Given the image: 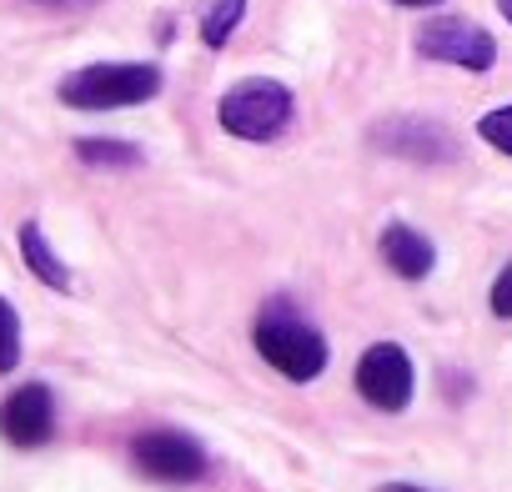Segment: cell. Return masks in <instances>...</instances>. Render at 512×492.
Listing matches in <instances>:
<instances>
[{"label":"cell","mask_w":512,"mask_h":492,"mask_svg":"<svg viewBox=\"0 0 512 492\" xmlns=\"http://www.w3.org/2000/svg\"><path fill=\"white\" fill-rule=\"evenodd\" d=\"M151 96H161V71L146 61H101L61 81V101L76 111H116V106H141Z\"/></svg>","instance_id":"1"},{"label":"cell","mask_w":512,"mask_h":492,"mask_svg":"<svg viewBox=\"0 0 512 492\" xmlns=\"http://www.w3.org/2000/svg\"><path fill=\"white\" fill-rule=\"evenodd\" d=\"M256 352H262L287 382H317L327 372V337L292 317L287 307H267L256 322Z\"/></svg>","instance_id":"2"},{"label":"cell","mask_w":512,"mask_h":492,"mask_svg":"<svg viewBox=\"0 0 512 492\" xmlns=\"http://www.w3.org/2000/svg\"><path fill=\"white\" fill-rule=\"evenodd\" d=\"M292 91L277 86V81H241L221 96L216 116H221V131L226 136H241V141H277L287 126H292Z\"/></svg>","instance_id":"3"},{"label":"cell","mask_w":512,"mask_h":492,"mask_svg":"<svg viewBox=\"0 0 512 492\" xmlns=\"http://www.w3.org/2000/svg\"><path fill=\"white\" fill-rule=\"evenodd\" d=\"M417 51H422L427 61H447V66H462V71H472V76L492 71V61H497V41H492L482 26L462 21V16H437V21H427V26L417 31Z\"/></svg>","instance_id":"4"},{"label":"cell","mask_w":512,"mask_h":492,"mask_svg":"<svg viewBox=\"0 0 512 492\" xmlns=\"http://www.w3.org/2000/svg\"><path fill=\"white\" fill-rule=\"evenodd\" d=\"M417 387V367L397 342H372L357 362V392L377 407V412H402L412 402Z\"/></svg>","instance_id":"5"},{"label":"cell","mask_w":512,"mask_h":492,"mask_svg":"<svg viewBox=\"0 0 512 492\" xmlns=\"http://www.w3.org/2000/svg\"><path fill=\"white\" fill-rule=\"evenodd\" d=\"M131 462L146 477H156V482H196V477H206V452L186 432H171V427L141 432L131 442Z\"/></svg>","instance_id":"6"},{"label":"cell","mask_w":512,"mask_h":492,"mask_svg":"<svg viewBox=\"0 0 512 492\" xmlns=\"http://www.w3.org/2000/svg\"><path fill=\"white\" fill-rule=\"evenodd\" d=\"M0 432H6V442H16V447H41V442H51V432H56L51 387H41V382L16 387L6 402H0Z\"/></svg>","instance_id":"7"},{"label":"cell","mask_w":512,"mask_h":492,"mask_svg":"<svg viewBox=\"0 0 512 492\" xmlns=\"http://www.w3.org/2000/svg\"><path fill=\"white\" fill-rule=\"evenodd\" d=\"M382 262L397 272V277H407V282H422L427 272H432V262H437V246L417 231V226H402V221H392L387 231H382Z\"/></svg>","instance_id":"8"},{"label":"cell","mask_w":512,"mask_h":492,"mask_svg":"<svg viewBox=\"0 0 512 492\" xmlns=\"http://www.w3.org/2000/svg\"><path fill=\"white\" fill-rule=\"evenodd\" d=\"M21 257H26V267L51 287V292H71V272H66V262L46 246V231L36 226V221H26L21 226Z\"/></svg>","instance_id":"9"},{"label":"cell","mask_w":512,"mask_h":492,"mask_svg":"<svg viewBox=\"0 0 512 492\" xmlns=\"http://www.w3.org/2000/svg\"><path fill=\"white\" fill-rule=\"evenodd\" d=\"M241 16H246V0H216V6L206 11V21H201V41L206 46H226L231 31L241 26Z\"/></svg>","instance_id":"10"},{"label":"cell","mask_w":512,"mask_h":492,"mask_svg":"<svg viewBox=\"0 0 512 492\" xmlns=\"http://www.w3.org/2000/svg\"><path fill=\"white\" fill-rule=\"evenodd\" d=\"M76 156L86 166H136L141 161V151L126 141H76Z\"/></svg>","instance_id":"11"},{"label":"cell","mask_w":512,"mask_h":492,"mask_svg":"<svg viewBox=\"0 0 512 492\" xmlns=\"http://www.w3.org/2000/svg\"><path fill=\"white\" fill-rule=\"evenodd\" d=\"M16 362H21V317L0 297V372H11Z\"/></svg>","instance_id":"12"},{"label":"cell","mask_w":512,"mask_h":492,"mask_svg":"<svg viewBox=\"0 0 512 492\" xmlns=\"http://www.w3.org/2000/svg\"><path fill=\"white\" fill-rule=\"evenodd\" d=\"M477 136H482L487 146H497L502 156H512V106H497V111H487V116L477 121Z\"/></svg>","instance_id":"13"},{"label":"cell","mask_w":512,"mask_h":492,"mask_svg":"<svg viewBox=\"0 0 512 492\" xmlns=\"http://www.w3.org/2000/svg\"><path fill=\"white\" fill-rule=\"evenodd\" d=\"M492 317H502V322H512V262L497 272V282H492Z\"/></svg>","instance_id":"14"},{"label":"cell","mask_w":512,"mask_h":492,"mask_svg":"<svg viewBox=\"0 0 512 492\" xmlns=\"http://www.w3.org/2000/svg\"><path fill=\"white\" fill-rule=\"evenodd\" d=\"M382 492H422V487H407V482H387Z\"/></svg>","instance_id":"15"},{"label":"cell","mask_w":512,"mask_h":492,"mask_svg":"<svg viewBox=\"0 0 512 492\" xmlns=\"http://www.w3.org/2000/svg\"><path fill=\"white\" fill-rule=\"evenodd\" d=\"M397 6H417L422 11V6H437V0H397Z\"/></svg>","instance_id":"16"},{"label":"cell","mask_w":512,"mask_h":492,"mask_svg":"<svg viewBox=\"0 0 512 492\" xmlns=\"http://www.w3.org/2000/svg\"><path fill=\"white\" fill-rule=\"evenodd\" d=\"M502 16H507V21H512V0H502Z\"/></svg>","instance_id":"17"}]
</instances>
